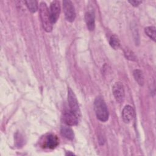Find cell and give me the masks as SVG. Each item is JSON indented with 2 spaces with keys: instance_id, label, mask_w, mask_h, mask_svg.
Here are the masks:
<instances>
[{
  "instance_id": "obj_1",
  "label": "cell",
  "mask_w": 156,
  "mask_h": 156,
  "mask_svg": "<svg viewBox=\"0 0 156 156\" xmlns=\"http://www.w3.org/2000/svg\"><path fill=\"white\" fill-rule=\"evenodd\" d=\"M94 110L96 116L99 121L105 122L108 120L109 113L107 106L101 96L96 98L94 101Z\"/></svg>"
},
{
  "instance_id": "obj_8",
  "label": "cell",
  "mask_w": 156,
  "mask_h": 156,
  "mask_svg": "<svg viewBox=\"0 0 156 156\" xmlns=\"http://www.w3.org/2000/svg\"><path fill=\"white\" fill-rule=\"evenodd\" d=\"M134 117V110L133 107L129 105H126L122 112V118L124 122H130Z\"/></svg>"
},
{
  "instance_id": "obj_6",
  "label": "cell",
  "mask_w": 156,
  "mask_h": 156,
  "mask_svg": "<svg viewBox=\"0 0 156 156\" xmlns=\"http://www.w3.org/2000/svg\"><path fill=\"white\" fill-rule=\"evenodd\" d=\"M49 12L51 22L52 24H54L57 21L60 15V6L59 2L57 1H52L50 4Z\"/></svg>"
},
{
  "instance_id": "obj_5",
  "label": "cell",
  "mask_w": 156,
  "mask_h": 156,
  "mask_svg": "<svg viewBox=\"0 0 156 156\" xmlns=\"http://www.w3.org/2000/svg\"><path fill=\"white\" fill-rule=\"evenodd\" d=\"M113 94L118 103H121L124 100L125 91L122 83L121 82H116L112 87Z\"/></svg>"
},
{
  "instance_id": "obj_7",
  "label": "cell",
  "mask_w": 156,
  "mask_h": 156,
  "mask_svg": "<svg viewBox=\"0 0 156 156\" xmlns=\"http://www.w3.org/2000/svg\"><path fill=\"white\" fill-rule=\"evenodd\" d=\"M80 117L70 110L66 111L63 114V120L68 126L77 125L79 121Z\"/></svg>"
},
{
  "instance_id": "obj_11",
  "label": "cell",
  "mask_w": 156,
  "mask_h": 156,
  "mask_svg": "<svg viewBox=\"0 0 156 156\" xmlns=\"http://www.w3.org/2000/svg\"><path fill=\"white\" fill-rule=\"evenodd\" d=\"M60 133L65 138L72 140L74 138L73 130L68 126H62L60 129Z\"/></svg>"
},
{
  "instance_id": "obj_10",
  "label": "cell",
  "mask_w": 156,
  "mask_h": 156,
  "mask_svg": "<svg viewBox=\"0 0 156 156\" xmlns=\"http://www.w3.org/2000/svg\"><path fill=\"white\" fill-rule=\"evenodd\" d=\"M58 144V139L57 136L51 134L49 135L46 138L44 143V146L49 149H54Z\"/></svg>"
},
{
  "instance_id": "obj_12",
  "label": "cell",
  "mask_w": 156,
  "mask_h": 156,
  "mask_svg": "<svg viewBox=\"0 0 156 156\" xmlns=\"http://www.w3.org/2000/svg\"><path fill=\"white\" fill-rule=\"evenodd\" d=\"M133 74L136 82L140 85H143L144 84V76L142 71L140 69H135Z\"/></svg>"
},
{
  "instance_id": "obj_18",
  "label": "cell",
  "mask_w": 156,
  "mask_h": 156,
  "mask_svg": "<svg viewBox=\"0 0 156 156\" xmlns=\"http://www.w3.org/2000/svg\"><path fill=\"white\" fill-rule=\"evenodd\" d=\"M66 155H74V154H73V153H69V152L68 153H68L66 154Z\"/></svg>"
},
{
  "instance_id": "obj_17",
  "label": "cell",
  "mask_w": 156,
  "mask_h": 156,
  "mask_svg": "<svg viewBox=\"0 0 156 156\" xmlns=\"http://www.w3.org/2000/svg\"><path fill=\"white\" fill-rule=\"evenodd\" d=\"M129 2L130 4H131L133 6L136 7V6H138L141 3V1H129Z\"/></svg>"
},
{
  "instance_id": "obj_4",
  "label": "cell",
  "mask_w": 156,
  "mask_h": 156,
  "mask_svg": "<svg viewBox=\"0 0 156 156\" xmlns=\"http://www.w3.org/2000/svg\"><path fill=\"white\" fill-rule=\"evenodd\" d=\"M68 102L69 110L80 116V111L76 96L69 87L68 88Z\"/></svg>"
},
{
  "instance_id": "obj_13",
  "label": "cell",
  "mask_w": 156,
  "mask_h": 156,
  "mask_svg": "<svg viewBox=\"0 0 156 156\" xmlns=\"http://www.w3.org/2000/svg\"><path fill=\"white\" fill-rule=\"evenodd\" d=\"M110 45L114 49H118L120 46V41L118 36L116 35H113L111 36L109 41Z\"/></svg>"
},
{
  "instance_id": "obj_2",
  "label": "cell",
  "mask_w": 156,
  "mask_h": 156,
  "mask_svg": "<svg viewBox=\"0 0 156 156\" xmlns=\"http://www.w3.org/2000/svg\"><path fill=\"white\" fill-rule=\"evenodd\" d=\"M39 10L43 27L44 30L47 32H51L52 30V23L51 20L49 9L46 5V4L44 2H40Z\"/></svg>"
},
{
  "instance_id": "obj_15",
  "label": "cell",
  "mask_w": 156,
  "mask_h": 156,
  "mask_svg": "<svg viewBox=\"0 0 156 156\" xmlns=\"http://www.w3.org/2000/svg\"><path fill=\"white\" fill-rule=\"evenodd\" d=\"M25 3L28 9L32 13H35L38 10V2L36 1H26Z\"/></svg>"
},
{
  "instance_id": "obj_9",
  "label": "cell",
  "mask_w": 156,
  "mask_h": 156,
  "mask_svg": "<svg viewBox=\"0 0 156 156\" xmlns=\"http://www.w3.org/2000/svg\"><path fill=\"white\" fill-rule=\"evenodd\" d=\"M85 21L89 30H93L95 27V16L93 10H88L85 13Z\"/></svg>"
},
{
  "instance_id": "obj_16",
  "label": "cell",
  "mask_w": 156,
  "mask_h": 156,
  "mask_svg": "<svg viewBox=\"0 0 156 156\" xmlns=\"http://www.w3.org/2000/svg\"><path fill=\"white\" fill-rule=\"evenodd\" d=\"M124 55H125L126 58L128 60H132V61L136 60V56L135 55L133 52L129 49L126 48L124 50Z\"/></svg>"
},
{
  "instance_id": "obj_14",
  "label": "cell",
  "mask_w": 156,
  "mask_h": 156,
  "mask_svg": "<svg viewBox=\"0 0 156 156\" xmlns=\"http://www.w3.org/2000/svg\"><path fill=\"white\" fill-rule=\"evenodd\" d=\"M146 34L153 41H155V27L154 26H148L144 29Z\"/></svg>"
},
{
  "instance_id": "obj_3",
  "label": "cell",
  "mask_w": 156,
  "mask_h": 156,
  "mask_svg": "<svg viewBox=\"0 0 156 156\" xmlns=\"http://www.w3.org/2000/svg\"><path fill=\"white\" fill-rule=\"evenodd\" d=\"M63 7L66 20L69 22H73L76 18V12L73 2L69 0L63 1Z\"/></svg>"
}]
</instances>
